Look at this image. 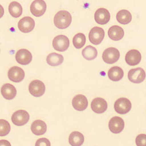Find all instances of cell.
Returning a JSON list of instances; mask_svg holds the SVG:
<instances>
[{"mask_svg": "<svg viewBox=\"0 0 146 146\" xmlns=\"http://www.w3.org/2000/svg\"><path fill=\"white\" fill-rule=\"evenodd\" d=\"M120 52L115 48H109L103 53V60L105 63L113 64L118 60L120 58Z\"/></svg>", "mask_w": 146, "mask_h": 146, "instance_id": "52a82bcc", "label": "cell"}, {"mask_svg": "<svg viewBox=\"0 0 146 146\" xmlns=\"http://www.w3.org/2000/svg\"><path fill=\"white\" fill-rule=\"evenodd\" d=\"M35 25V21L32 17H25L18 22V27L21 32L23 33H29L33 30Z\"/></svg>", "mask_w": 146, "mask_h": 146, "instance_id": "30bf717a", "label": "cell"}, {"mask_svg": "<svg viewBox=\"0 0 146 146\" xmlns=\"http://www.w3.org/2000/svg\"><path fill=\"white\" fill-rule=\"evenodd\" d=\"M108 76L112 81H118L122 79L124 76V72L121 68L114 66L109 70Z\"/></svg>", "mask_w": 146, "mask_h": 146, "instance_id": "44dd1931", "label": "cell"}, {"mask_svg": "<svg viewBox=\"0 0 146 146\" xmlns=\"http://www.w3.org/2000/svg\"><path fill=\"white\" fill-rule=\"evenodd\" d=\"M64 60V57L62 55L55 52L49 54L46 59L47 63L52 66H57L60 65L63 63Z\"/></svg>", "mask_w": 146, "mask_h": 146, "instance_id": "cb8c5ba5", "label": "cell"}, {"mask_svg": "<svg viewBox=\"0 0 146 146\" xmlns=\"http://www.w3.org/2000/svg\"><path fill=\"white\" fill-rule=\"evenodd\" d=\"M8 10L10 15L15 18L20 17L23 13L22 6L17 1H13L10 4Z\"/></svg>", "mask_w": 146, "mask_h": 146, "instance_id": "d4e9b609", "label": "cell"}, {"mask_svg": "<svg viewBox=\"0 0 146 146\" xmlns=\"http://www.w3.org/2000/svg\"><path fill=\"white\" fill-rule=\"evenodd\" d=\"M86 42V36L83 33H77L73 38V45L77 49H80L83 47Z\"/></svg>", "mask_w": 146, "mask_h": 146, "instance_id": "4316f807", "label": "cell"}, {"mask_svg": "<svg viewBox=\"0 0 146 146\" xmlns=\"http://www.w3.org/2000/svg\"><path fill=\"white\" fill-rule=\"evenodd\" d=\"M45 90V84L39 80L32 81L29 86L30 93L34 97H41L44 94Z\"/></svg>", "mask_w": 146, "mask_h": 146, "instance_id": "7a4b0ae2", "label": "cell"}, {"mask_svg": "<svg viewBox=\"0 0 146 146\" xmlns=\"http://www.w3.org/2000/svg\"><path fill=\"white\" fill-rule=\"evenodd\" d=\"M124 127V121L118 116L112 118L109 122V128L113 133H119L123 131Z\"/></svg>", "mask_w": 146, "mask_h": 146, "instance_id": "7c38bea8", "label": "cell"}, {"mask_svg": "<svg viewBox=\"0 0 146 146\" xmlns=\"http://www.w3.org/2000/svg\"><path fill=\"white\" fill-rule=\"evenodd\" d=\"M16 61L17 63L26 65L29 64L32 60V54L26 49H21L18 50L16 54Z\"/></svg>", "mask_w": 146, "mask_h": 146, "instance_id": "4fadbf2b", "label": "cell"}, {"mask_svg": "<svg viewBox=\"0 0 146 146\" xmlns=\"http://www.w3.org/2000/svg\"><path fill=\"white\" fill-rule=\"evenodd\" d=\"M1 93L6 100H11L16 97L17 91L16 88L10 84H5L1 88Z\"/></svg>", "mask_w": 146, "mask_h": 146, "instance_id": "ac0fdd59", "label": "cell"}, {"mask_svg": "<svg viewBox=\"0 0 146 146\" xmlns=\"http://www.w3.org/2000/svg\"><path fill=\"white\" fill-rule=\"evenodd\" d=\"M141 59V54L136 49H132L128 52L125 57L126 63L130 66H135L139 64Z\"/></svg>", "mask_w": 146, "mask_h": 146, "instance_id": "9a60e30c", "label": "cell"}, {"mask_svg": "<svg viewBox=\"0 0 146 146\" xmlns=\"http://www.w3.org/2000/svg\"><path fill=\"white\" fill-rule=\"evenodd\" d=\"M83 135L79 131H73L70 134L68 138L69 143L71 146H80L84 142Z\"/></svg>", "mask_w": 146, "mask_h": 146, "instance_id": "7402d4cb", "label": "cell"}, {"mask_svg": "<svg viewBox=\"0 0 146 146\" xmlns=\"http://www.w3.org/2000/svg\"><path fill=\"white\" fill-rule=\"evenodd\" d=\"M10 125L7 121L3 119L0 120V136H6L10 131Z\"/></svg>", "mask_w": 146, "mask_h": 146, "instance_id": "83f0119b", "label": "cell"}, {"mask_svg": "<svg viewBox=\"0 0 146 146\" xmlns=\"http://www.w3.org/2000/svg\"><path fill=\"white\" fill-rule=\"evenodd\" d=\"M105 31L101 27H95L89 33V40L93 44L99 45L102 42L105 37Z\"/></svg>", "mask_w": 146, "mask_h": 146, "instance_id": "5b68a950", "label": "cell"}, {"mask_svg": "<svg viewBox=\"0 0 146 146\" xmlns=\"http://www.w3.org/2000/svg\"><path fill=\"white\" fill-rule=\"evenodd\" d=\"M69 46L70 40L67 36L64 35L57 36L52 41V46L58 51H65L68 48Z\"/></svg>", "mask_w": 146, "mask_h": 146, "instance_id": "3957f363", "label": "cell"}, {"mask_svg": "<svg viewBox=\"0 0 146 146\" xmlns=\"http://www.w3.org/2000/svg\"><path fill=\"white\" fill-rule=\"evenodd\" d=\"M128 78L129 80L133 83H141L145 80L146 73L141 68H133L129 71Z\"/></svg>", "mask_w": 146, "mask_h": 146, "instance_id": "ba28073f", "label": "cell"}, {"mask_svg": "<svg viewBox=\"0 0 146 146\" xmlns=\"http://www.w3.org/2000/svg\"><path fill=\"white\" fill-rule=\"evenodd\" d=\"M47 5L43 0H34L30 6V11L33 16L40 17L45 13Z\"/></svg>", "mask_w": 146, "mask_h": 146, "instance_id": "9c48e42d", "label": "cell"}, {"mask_svg": "<svg viewBox=\"0 0 146 146\" xmlns=\"http://www.w3.org/2000/svg\"><path fill=\"white\" fill-rule=\"evenodd\" d=\"M111 15L109 11L104 8L98 9L95 13V20L98 24L105 25L109 22Z\"/></svg>", "mask_w": 146, "mask_h": 146, "instance_id": "5bb4252c", "label": "cell"}, {"mask_svg": "<svg viewBox=\"0 0 146 146\" xmlns=\"http://www.w3.org/2000/svg\"><path fill=\"white\" fill-rule=\"evenodd\" d=\"M72 106L77 111H84L88 107V100L84 95H76L73 99Z\"/></svg>", "mask_w": 146, "mask_h": 146, "instance_id": "e0dca14e", "label": "cell"}, {"mask_svg": "<svg viewBox=\"0 0 146 146\" xmlns=\"http://www.w3.org/2000/svg\"><path fill=\"white\" fill-rule=\"evenodd\" d=\"M97 49L92 46H87L82 50V54L85 59L92 60L95 59L97 56Z\"/></svg>", "mask_w": 146, "mask_h": 146, "instance_id": "484cf974", "label": "cell"}, {"mask_svg": "<svg viewBox=\"0 0 146 146\" xmlns=\"http://www.w3.org/2000/svg\"><path fill=\"white\" fill-rule=\"evenodd\" d=\"M116 19L121 24L125 25L131 22L132 16L130 11L124 9L118 12L116 14Z\"/></svg>", "mask_w": 146, "mask_h": 146, "instance_id": "603a6c76", "label": "cell"}, {"mask_svg": "<svg viewBox=\"0 0 146 146\" xmlns=\"http://www.w3.org/2000/svg\"><path fill=\"white\" fill-rule=\"evenodd\" d=\"M31 130L34 135L41 136L46 132L47 125L44 121L42 120H36L32 123Z\"/></svg>", "mask_w": 146, "mask_h": 146, "instance_id": "d6986e66", "label": "cell"}, {"mask_svg": "<svg viewBox=\"0 0 146 146\" xmlns=\"http://www.w3.org/2000/svg\"><path fill=\"white\" fill-rule=\"evenodd\" d=\"M107 102L102 98H95L91 103V109L95 113L102 114L104 113L107 109Z\"/></svg>", "mask_w": 146, "mask_h": 146, "instance_id": "2e32d148", "label": "cell"}, {"mask_svg": "<svg viewBox=\"0 0 146 146\" xmlns=\"http://www.w3.org/2000/svg\"><path fill=\"white\" fill-rule=\"evenodd\" d=\"M72 22V16L67 11H60L54 17V23L57 28L65 29L70 26Z\"/></svg>", "mask_w": 146, "mask_h": 146, "instance_id": "6da1fadb", "label": "cell"}, {"mask_svg": "<svg viewBox=\"0 0 146 146\" xmlns=\"http://www.w3.org/2000/svg\"><path fill=\"white\" fill-rule=\"evenodd\" d=\"M136 143L137 146H146V135L141 134L137 136Z\"/></svg>", "mask_w": 146, "mask_h": 146, "instance_id": "f1b7e54d", "label": "cell"}, {"mask_svg": "<svg viewBox=\"0 0 146 146\" xmlns=\"http://www.w3.org/2000/svg\"><path fill=\"white\" fill-rule=\"evenodd\" d=\"M29 114L24 110L16 111L11 116V121L14 124L17 126H22L26 124L29 120Z\"/></svg>", "mask_w": 146, "mask_h": 146, "instance_id": "277c9868", "label": "cell"}, {"mask_svg": "<svg viewBox=\"0 0 146 146\" xmlns=\"http://www.w3.org/2000/svg\"><path fill=\"white\" fill-rule=\"evenodd\" d=\"M114 108L118 114H127L131 109V103L127 98H119L115 103Z\"/></svg>", "mask_w": 146, "mask_h": 146, "instance_id": "8992f818", "label": "cell"}, {"mask_svg": "<svg viewBox=\"0 0 146 146\" xmlns=\"http://www.w3.org/2000/svg\"><path fill=\"white\" fill-rule=\"evenodd\" d=\"M9 80L15 83L21 82L25 77V72L22 68L13 66L9 69L8 72Z\"/></svg>", "mask_w": 146, "mask_h": 146, "instance_id": "8fae6325", "label": "cell"}, {"mask_svg": "<svg viewBox=\"0 0 146 146\" xmlns=\"http://www.w3.org/2000/svg\"><path fill=\"white\" fill-rule=\"evenodd\" d=\"M108 35L111 39L114 41H119L123 38L124 31L121 27L115 25L109 29Z\"/></svg>", "mask_w": 146, "mask_h": 146, "instance_id": "ffe728a7", "label": "cell"}, {"mask_svg": "<svg viewBox=\"0 0 146 146\" xmlns=\"http://www.w3.org/2000/svg\"><path fill=\"white\" fill-rule=\"evenodd\" d=\"M51 145L50 141L46 138H41L38 139L36 143L35 146H48Z\"/></svg>", "mask_w": 146, "mask_h": 146, "instance_id": "f546056e", "label": "cell"}]
</instances>
